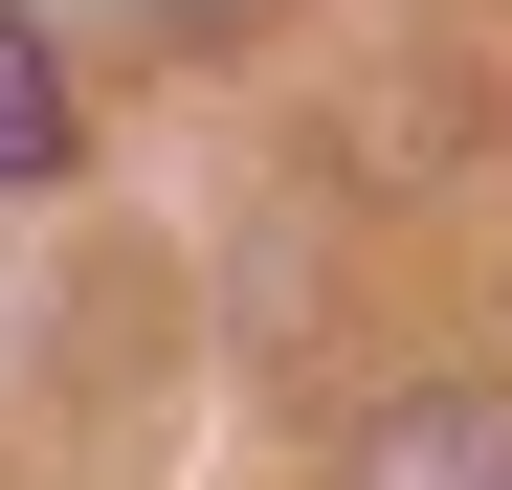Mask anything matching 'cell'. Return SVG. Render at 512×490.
<instances>
[{
	"label": "cell",
	"mask_w": 512,
	"mask_h": 490,
	"mask_svg": "<svg viewBox=\"0 0 512 490\" xmlns=\"http://www.w3.org/2000/svg\"><path fill=\"white\" fill-rule=\"evenodd\" d=\"M357 490H512V379H423L357 424Z\"/></svg>",
	"instance_id": "obj_1"
},
{
	"label": "cell",
	"mask_w": 512,
	"mask_h": 490,
	"mask_svg": "<svg viewBox=\"0 0 512 490\" xmlns=\"http://www.w3.org/2000/svg\"><path fill=\"white\" fill-rule=\"evenodd\" d=\"M67 134H90V112H67V67H45V23L0 0V179H67Z\"/></svg>",
	"instance_id": "obj_2"
}]
</instances>
